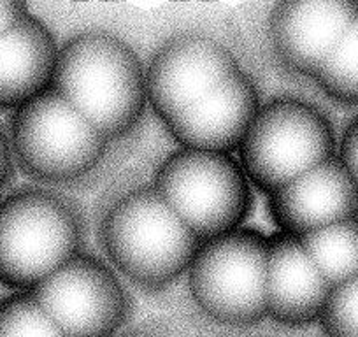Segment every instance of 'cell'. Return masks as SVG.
Returning <instances> with one entry per match:
<instances>
[{"mask_svg": "<svg viewBox=\"0 0 358 337\" xmlns=\"http://www.w3.org/2000/svg\"><path fill=\"white\" fill-rule=\"evenodd\" d=\"M318 322L327 337H358V274L330 288Z\"/></svg>", "mask_w": 358, "mask_h": 337, "instance_id": "ac0fdd59", "label": "cell"}, {"mask_svg": "<svg viewBox=\"0 0 358 337\" xmlns=\"http://www.w3.org/2000/svg\"><path fill=\"white\" fill-rule=\"evenodd\" d=\"M268 237L241 227L202 243L188 283L195 304L215 322L251 327L267 316Z\"/></svg>", "mask_w": 358, "mask_h": 337, "instance_id": "52a82bcc", "label": "cell"}, {"mask_svg": "<svg viewBox=\"0 0 358 337\" xmlns=\"http://www.w3.org/2000/svg\"><path fill=\"white\" fill-rule=\"evenodd\" d=\"M329 294L330 285L299 237L285 232L268 237L267 316L285 327H308L320 320Z\"/></svg>", "mask_w": 358, "mask_h": 337, "instance_id": "4fadbf2b", "label": "cell"}, {"mask_svg": "<svg viewBox=\"0 0 358 337\" xmlns=\"http://www.w3.org/2000/svg\"><path fill=\"white\" fill-rule=\"evenodd\" d=\"M330 288L358 274V216L299 237Z\"/></svg>", "mask_w": 358, "mask_h": 337, "instance_id": "9a60e30c", "label": "cell"}, {"mask_svg": "<svg viewBox=\"0 0 358 337\" xmlns=\"http://www.w3.org/2000/svg\"><path fill=\"white\" fill-rule=\"evenodd\" d=\"M113 266L144 290H164L188 273L202 243L153 187L120 199L102 220Z\"/></svg>", "mask_w": 358, "mask_h": 337, "instance_id": "3957f363", "label": "cell"}, {"mask_svg": "<svg viewBox=\"0 0 358 337\" xmlns=\"http://www.w3.org/2000/svg\"><path fill=\"white\" fill-rule=\"evenodd\" d=\"M251 187L230 153L185 148L162 162L153 185L201 243L243 227L253 206Z\"/></svg>", "mask_w": 358, "mask_h": 337, "instance_id": "277c9868", "label": "cell"}, {"mask_svg": "<svg viewBox=\"0 0 358 337\" xmlns=\"http://www.w3.org/2000/svg\"><path fill=\"white\" fill-rule=\"evenodd\" d=\"M237 151L250 183L271 195L336 157V134L315 106L276 99L262 106Z\"/></svg>", "mask_w": 358, "mask_h": 337, "instance_id": "8992f818", "label": "cell"}, {"mask_svg": "<svg viewBox=\"0 0 358 337\" xmlns=\"http://www.w3.org/2000/svg\"><path fill=\"white\" fill-rule=\"evenodd\" d=\"M108 139L129 134L146 108V71L132 48L104 32L72 37L58 51L53 87Z\"/></svg>", "mask_w": 358, "mask_h": 337, "instance_id": "6da1fadb", "label": "cell"}, {"mask_svg": "<svg viewBox=\"0 0 358 337\" xmlns=\"http://www.w3.org/2000/svg\"><path fill=\"white\" fill-rule=\"evenodd\" d=\"M358 13V2L313 0L274 6L268 32L290 71L316 78Z\"/></svg>", "mask_w": 358, "mask_h": 337, "instance_id": "30bf717a", "label": "cell"}, {"mask_svg": "<svg viewBox=\"0 0 358 337\" xmlns=\"http://www.w3.org/2000/svg\"><path fill=\"white\" fill-rule=\"evenodd\" d=\"M120 337H146V336H139V334H127V336H120Z\"/></svg>", "mask_w": 358, "mask_h": 337, "instance_id": "7402d4cb", "label": "cell"}, {"mask_svg": "<svg viewBox=\"0 0 358 337\" xmlns=\"http://www.w3.org/2000/svg\"><path fill=\"white\" fill-rule=\"evenodd\" d=\"M30 294L67 337H113L132 311V299L115 271L83 253Z\"/></svg>", "mask_w": 358, "mask_h": 337, "instance_id": "ba28073f", "label": "cell"}, {"mask_svg": "<svg viewBox=\"0 0 358 337\" xmlns=\"http://www.w3.org/2000/svg\"><path fill=\"white\" fill-rule=\"evenodd\" d=\"M260 108L255 83L239 71L164 125L185 150L232 153L239 150Z\"/></svg>", "mask_w": 358, "mask_h": 337, "instance_id": "7c38bea8", "label": "cell"}, {"mask_svg": "<svg viewBox=\"0 0 358 337\" xmlns=\"http://www.w3.org/2000/svg\"><path fill=\"white\" fill-rule=\"evenodd\" d=\"M339 160L358 187V116L346 127L341 139Z\"/></svg>", "mask_w": 358, "mask_h": 337, "instance_id": "d6986e66", "label": "cell"}, {"mask_svg": "<svg viewBox=\"0 0 358 337\" xmlns=\"http://www.w3.org/2000/svg\"><path fill=\"white\" fill-rule=\"evenodd\" d=\"M268 213L280 232L302 237L358 216V187L332 157L268 195Z\"/></svg>", "mask_w": 358, "mask_h": 337, "instance_id": "8fae6325", "label": "cell"}, {"mask_svg": "<svg viewBox=\"0 0 358 337\" xmlns=\"http://www.w3.org/2000/svg\"><path fill=\"white\" fill-rule=\"evenodd\" d=\"M13 171H15V158H13L11 143L6 130L0 125V192L4 190L13 178Z\"/></svg>", "mask_w": 358, "mask_h": 337, "instance_id": "44dd1931", "label": "cell"}, {"mask_svg": "<svg viewBox=\"0 0 358 337\" xmlns=\"http://www.w3.org/2000/svg\"><path fill=\"white\" fill-rule=\"evenodd\" d=\"M58 51L51 30L27 15L0 37V109H18L53 87Z\"/></svg>", "mask_w": 358, "mask_h": 337, "instance_id": "5bb4252c", "label": "cell"}, {"mask_svg": "<svg viewBox=\"0 0 358 337\" xmlns=\"http://www.w3.org/2000/svg\"><path fill=\"white\" fill-rule=\"evenodd\" d=\"M315 79L332 101L358 106V13Z\"/></svg>", "mask_w": 358, "mask_h": 337, "instance_id": "2e32d148", "label": "cell"}, {"mask_svg": "<svg viewBox=\"0 0 358 337\" xmlns=\"http://www.w3.org/2000/svg\"><path fill=\"white\" fill-rule=\"evenodd\" d=\"M9 143L16 165L27 176L41 183H69L101 164L109 139L50 88L15 109Z\"/></svg>", "mask_w": 358, "mask_h": 337, "instance_id": "5b68a950", "label": "cell"}, {"mask_svg": "<svg viewBox=\"0 0 358 337\" xmlns=\"http://www.w3.org/2000/svg\"><path fill=\"white\" fill-rule=\"evenodd\" d=\"M0 337H67L30 292L0 301Z\"/></svg>", "mask_w": 358, "mask_h": 337, "instance_id": "e0dca14e", "label": "cell"}, {"mask_svg": "<svg viewBox=\"0 0 358 337\" xmlns=\"http://www.w3.org/2000/svg\"><path fill=\"white\" fill-rule=\"evenodd\" d=\"M85 220L71 199L39 187L0 201V283L30 292L81 255Z\"/></svg>", "mask_w": 358, "mask_h": 337, "instance_id": "7a4b0ae2", "label": "cell"}, {"mask_svg": "<svg viewBox=\"0 0 358 337\" xmlns=\"http://www.w3.org/2000/svg\"><path fill=\"white\" fill-rule=\"evenodd\" d=\"M29 13V6L23 2H0V37L18 22H22Z\"/></svg>", "mask_w": 358, "mask_h": 337, "instance_id": "ffe728a7", "label": "cell"}, {"mask_svg": "<svg viewBox=\"0 0 358 337\" xmlns=\"http://www.w3.org/2000/svg\"><path fill=\"white\" fill-rule=\"evenodd\" d=\"M239 71L236 57L218 41L178 36L155 53L146 69L148 102L165 123Z\"/></svg>", "mask_w": 358, "mask_h": 337, "instance_id": "9c48e42d", "label": "cell"}]
</instances>
